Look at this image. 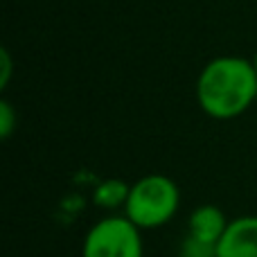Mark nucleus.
Segmentation results:
<instances>
[{
    "instance_id": "nucleus-10",
    "label": "nucleus",
    "mask_w": 257,
    "mask_h": 257,
    "mask_svg": "<svg viewBox=\"0 0 257 257\" xmlns=\"http://www.w3.org/2000/svg\"><path fill=\"white\" fill-rule=\"evenodd\" d=\"M253 66H255V70H257V54H255V61H253Z\"/></svg>"
},
{
    "instance_id": "nucleus-4",
    "label": "nucleus",
    "mask_w": 257,
    "mask_h": 257,
    "mask_svg": "<svg viewBox=\"0 0 257 257\" xmlns=\"http://www.w3.org/2000/svg\"><path fill=\"white\" fill-rule=\"evenodd\" d=\"M217 257H257V217L230 219L221 241L217 246Z\"/></svg>"
},
{
    "instance_id": "nucleus-7",
    "label": "nucleus",
    "mask_w": 257,
    "mask_h": 257,
    "mask_svg": "<svg viewBox=\"0 0 257 257\" xmlns=\"http://www.w3.org/2000/svg\"><path fill=\"white\" fill-rule=\"evenodd\" d=\"M178 257H217V244H208L192 235H185L178 248Z\"/></svg>"
},
{
    "instance_id": "nucleus-5",
    "label": "nucleus",
    "mask_w": 257,
    "mask_h": 257,
    "mask_svg": "<svg viewBox=\"0 0 257 257\" xmlns=\"http://www.w3.org/2000/svg\"><path fill=\"white\" fill-rule=\"evenodd\" d=\"M228 223L230 221H228L226 214H223L217 205L205 203V205H199V208L192 210L190 219H187V235L219 246Z\"/></svg>"
},
{
    "instance_id": "nucleus-1",
    "label": "nucleus",
    "mask_w": 257,
    "mask_h": 257,
    "mask_svg": "<svg viewBox=\"0 0 257 257\" xmlns=\"http://www.w3.org/2000/svg\"><path fill=\"white\" fill-rule=\"evenodd\" d=\"M257 97V70L241 57H219L201 70L196 81L199 106L214 120L237 117Z\"/></svg>"
},
{
    "instance_id": "nucleus-3",
    "label": "nucleus",
    "mask_w": 257,
    "mask_h": 257,
    "mask_svg": "<svg viewBox=\"0 0 257 257\" xmlns=\"http://www.w3.org/2000/svg\"><path fill=\"white\" fill-rule=\"evenodd\" d=\"M142 230L126 214H108L90 226L81 257H142Z\"/></svg>"
},
{
    "instance_id": "nucleus-9",
    "label": "nucleus",
    "mask_w": 257,
    "mask_h": 257,
    "mask_svg": "<svg viewBox=\"0 0 257 257\" xmlns=\"http://www.w3.org/2000/svg\"><path fill=\"white\" fill-rule=\"evenodd\" d=\"M0 57H3V77H0V86H7V81H9V75H12V61H9V52L7 50H3L0 52Z\"/></svg>"
},
{
    "instance_id": "nucleus-8",
    "label": "nucleus",
    "mask_w": 257,
    "mask_h": 257,
    "mask_svg": "<svg viewBox=\"0 0 257 257\" xmlns=\"http://www.w3.org/2000/svg\"><path fill=\"white\" fill-rule=\"evenodd\" d=\"M16 128V111L9 102H0V136L3 138H9L12 131Z\"/></svg>"
},
{
    "instance_id": "nucleus-2",
    "label": "nucleus",
    "mask_w": 257,
    "mask_h": 257,
    "mask_svg": "<svg viewBox=\"0 0 257 257\" xmlns=\"http://www.w3.org/2000/svg\"><path fill=\"white\" fill-rule=\"evenodd\" d=\"M181 205V190L169 176L149 174L131 185L124 214L140 230H156L174 219Z\"/></svg>"
},
{
    "instance_id": "nucleus-6",
    "label": "nucleus",
    "mask_w": 257,
    "mask_h": 257,
    "mask_svg": "<svg viewBox=\"0 0 257 257\" xmlns=\"http://www.w3.org/2000/svg\"><path fill=\"white\" fill-rule=\"evenodd\" d=\"M128 192H131V185L124 183L122 178H106L102 181L93 192V201L97 208L102 210H117V208H124L126 199H128Z\"/></svg>"
}]
</instances>
